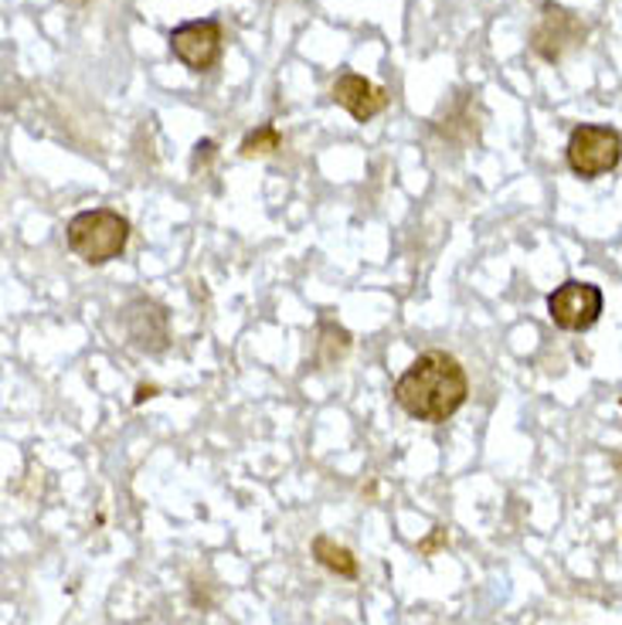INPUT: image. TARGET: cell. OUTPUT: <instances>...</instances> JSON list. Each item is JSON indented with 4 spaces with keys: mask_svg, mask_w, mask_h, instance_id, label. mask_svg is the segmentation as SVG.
Masks as SVG:
<instances>
[{
    "mask_svg": "<svg viewBox=\"0 0 622 625\" xmlns=\"http://www.w3.org/2000/svg\"><path fill=\"white\" fill-rule=\"evenodd\" d=\"M469 398V377L463 364L446 350L419 353L408 371L395 381V401L405 414L429 425L450 422Z\"/></svg>",
    "mask_w": 622,
    "mask_h": 625,
    "instance_id": "1",
    "label": "cell"
},
{
    "mask_svg": "<svg viewBox=\"0 0 622 625\" xmlns=\"http://www.w3.org/2000/svg\"><path fill=\"white\" fill-rule=\"evenodd\" d=\"M69 249L88 262V265H106L112 259H120L127 242H130V221L112 212V207H93V212H79L69 228Z\"/></svg>",
    "mask_w": 622,
    "mask_h": 625,
    "instance_id": "2",
    "label": "cell"
},
{
    "mask_svg": "<svg viewBox=\"0 0 622 625\" xmlns=\"http://www.w3.org/2000/svg\"><path fill=\"white\" fill-rule=\"evenodd\" d=\"M565 157L575 177L582 181H596V177H606L609 170L619 167L622 160V136L609 127H591L582 123L572 130Z\"/></svg>",
    "mask_w": 622,
    "mask_h": 625,
    "instance_id": "3",
    "label": "cell"
},
{
    "mask_svg": "<svg viewBox=\"0 0 622 625\" xmlns=\"http://www.w3.org/2000/svg\"><path fill=\"white\" fill-rule=\"evenodd\" d=\"M606 307V296L596 283H582V279H569L561 283L551 296H548V316L558 330L569 334H582L588 326H596Z\"/></svg>",
    "mask_w": 622,
    "mask_h": 625,
    "instance_id": "4",
    "label": "cell"
},
{
    "mask_svg": "<svg viewBox=\"0 0 622 625\" xmlns=\"http://www.w3.org/2000/svg\"><path fill=\"white\" fill-rule=\"evenodd\" d=\"M167 41L177 62L191 72H212L218 65L222 45H225L218 21H188L181 27H174Z\"/></svg>",
    "mask_w": 622,
    "mask_h": 625,
    "instance_id": "5",
    "label": "cell"
},
{
    "mask_svg": "<svg viewBox=\"0 0 622 625\" xmlns=\"http://www.w3.org/2000/svg\"><path fill=\"white\" fill-rule=\"evenodd\" d=\"M582 41H585V24L558 4L545 8L541 24L535 27V35H530V48H535V55H541L545 62H561L565 51L578 48Z\"/></svg>",
    "mask_w": 622,
    "mask_h": 625,
    "instance_id": "6",
    "label": "cell"
},
{
    "mask_svg": "<svg viewBox=\"0 0 622 625\" xmlns=\"http://www.w3.org/2000/svg\"><path fill=\"white\" fill-rule=\"evenodd\" d=\"M123 330L136 350L160 353V350H167V340H170L167 310L154 300H136L123 310Z\"/></svg>",
    "mask_w": 622,
    "mask_h": 625,
    "instance_id": "7",
    "label": "cell"
},
{
    "mask_svg": "<svg viewBox=\"0 0 622 625\" xmlns=\"http://www.w3.org/2000/svg\"><path fill=\"white\" fill-rule=\"evenodd\" d=\"M331 99L337 106H344L354 119H358V123H368V119H374L384 106H388V88L371 85L358 72H344L331 85Z\"/></svg>",
    "mask_w": 622,
    "mask_h": 625,
    "instance_id": "8",
    "label": "cell"
},
{
    "mask_svg": "<svg viewBox=\"0 0 622 625\" xmlns=\"http://www.w3.org/2000/svg\"><path fill=\"white\" fill-rule=\"evenodd\" d=\"M313 557H316L327 572H334L337 578H358V557H354L344 544L331 541L327 533L313 538Z\"/></svg>",
    "mask_w": 622,
    "mask_h": 625,
    "instance_id": "9",
    "label": "cell"
},
{
    "mask_svg": "<svg viewBox=\"0 0 622 625\" xmlns=\"http://www.w3.org/2000/svg\"><path fill=\"white\" fill-rule=\"evenodd\" d=\"M279 146H283V136H279V130H276V123H262L259 130H252V133L242 140L239 154H242V157H265V154L279 151Z\"/></svg>",
    "mask_w": 622,
    "mask_h": 625,
    "instance_id": "10",
    "label": "cell"
},
{
    "mask_svg": "<svg viewBox=\"0 0 622 625\" xmlns=\"http://www.w3.org/2000/svg\"><path fill=\"white\" fill-rule=\"evenodd\" d=\"M446 541H450V530H446V527H435V533H432V538L419 544V554H432L439 544H446Z\"/></svg>",
    "mask_w": 622,
    "mask_h": 625,
    "instance_id": "11",
    "label": "cell"
},
{
    "mask_svg": "<svg viewBox=\"0 0 622 625\" xmlns=\"http://www.w3.org/2000/svg\"><path fill=\"white\" fill-rule=\"evenodd\" d=\"M154 395H157L154 384H151V388H146V384H140V392H136V405H143L146 398H154Z\"/></svg>",
    "mask_w": 622,
    "mask_h": 625,
    "instance_id": "12",
    "label": "cell"
}]
</instances>
